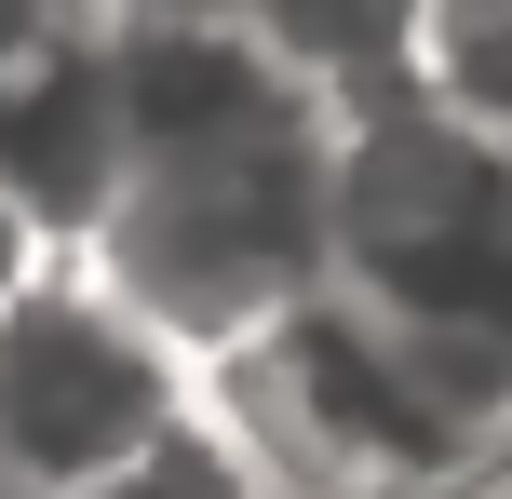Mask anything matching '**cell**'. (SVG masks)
Returning <instances> with one entry per match:
<instances>
[{"label":"cell","instance_id":"11","mask_svg":"<svg viewBox=\"0 0 512 499\" xmlns=\"http://www.w3.org/2000/svg\"><path fill=\"white\" fill-rule=\"evenodd\" d=\"M68 14H95V27H149V14H203V0H68Z\"/></svg>","mask_w":512,"mask_h":499},{"label":"cell","instance_id":"9","mask_svg":"<svg viewBox=\"0 0 512 499\" xmlns=\"http://www.w3.org/2000/svg\"><path fill=\"white\" fill-rule=\"evenodd\" d=\"M54 257H68V230H54V216H41V203H27V189H14V176H0V311H14V297H27V284H41V270H54Z\"/></svg>","mask_w":512,"mask_h":499},{"label":"cell","instance_id":"1","mask_svg":"<svg viewBox=\"0 0 512 499\" xmlns=\"http://www.w3.org/2000/svg\"><path fill=\"white\" fill-rule=\"evenodd\" d=\"M203 405L243 432L270 499H486L512 486V338L405 324L351 284H310L256 324Z\"/></svg>","mask_w":512,"mask_h":499},{"label":"cell","instance_id":"4","mask_svg":"<svg viewBox=\"0 0 512 499\" xmlns=\"http://www.w3.org/2000/svg\"><path fill=\"white\" fill-rule=\"evenodd\" d=\"M203 405V365L108 270L54 257L0 311V499H81Z\"/></svg>","mask_w":512,"mask_h":499},{"label":"cell","instance_id":"2","mask_svg":"<svg viewBox=\"0 0 512 499\" xmlns=\"http://www.w3.org/2000/svg\"><path fill=\"white\" fill-rule=\"evenodd\" d=\"M337 122H351L337 95H297L243 135L135 149L68 257L108 270L189 365H230L256 324H283L310 284H337Z\"/></svg>","mask_w":512,"mask_h":499},{"label":"cell","instance_id":"6","mask_svg":"<svg viewBox=\"0 0 512 499\" xmlns=\"http://www.w3.org/2000/svg\"><path fill=\"white\" fill-rule=\"evenodd\" d=\"M243 14L270 27L337 108L405 95V81H418V41H432V0H243Z\"/></svg>","mask_w":512,"mask_h":499},{"label":"cell","instance_id":"7","mask_svg":"<svg viewBox=\"0 0 512 499\" xmlns=\"http://www.w3.org/2000/svg\"><path fill=\"white\" fill-rule=\"evenodd\" d=\"M81 499H270V473L243 459V432L216 419V405H189L162 446H135L122 473H95Z\"/></svg>","mask_w":512,"mask_h":499},{"label":"cell","instance_id":"10","mask_svg":"<svg viewBox=\"0 0 512 499\" xmlns=\"http://www.w3.org/2000/svg\"><path fill=\"white\" fill-rule=\"evenodd\" d=\"M54 27H68V0H0V68H14L27 41H54Z\"/></svg>","mask_w":512,"mask_h":499},{"label":"cell","instance_id":"3","mask_svg":"<svg viewBox=\"0 0 512 499\" xmlns=\"http://www.w3.org/2000/svg\"><path fill=\"white\" fill-rule=\"evenodd\" d=\"M337 284L405 324L512 338V135L445 95H364L337 122Z\"/></svg>","mask_w":512,"mask_h":499},{"label":"cell","instance_id":"8","mask_svg":"<svg viewBox=\"0 0 512 499\" xmlns=\"http://www.w3.org/2000/svg\"><path fill=\"white\" fill-rule=\"evenodd\" d=\"M418 95H445V108H472L486 135H512V0H432Z\"/></svg>","mask_w":512,"mask_h":499},{"label":"cell","instance_id":"5","mask_svg":"<svg viewBox=\"0 0 512 499\" xmlns=\"http://www.w3.org/2000/svg\"><path fill=\"white\" fill-rule=\"evenodd\" d=\"M0 176L54 216V230H95V203L122 189V81H108V27L68 14L54 41H27L0 68Z\"/></svg>","mask_w":512,"mask_h":499}]
</instances>
